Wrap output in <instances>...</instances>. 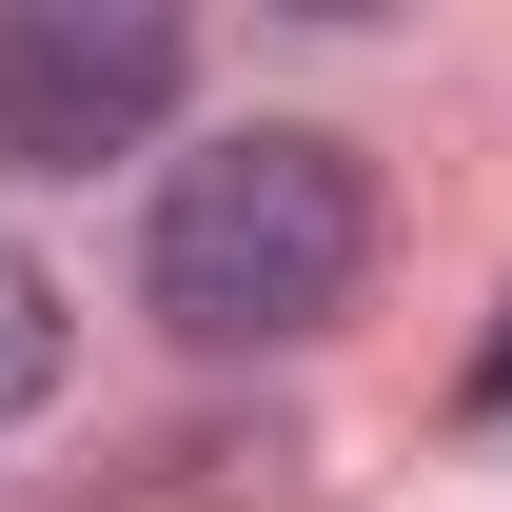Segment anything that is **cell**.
I'll return each instance as SVG.
<instances>
[{"label": "cell", "mask_w": 512, "mask_h": 512, "mask_svg": "<svg viewBox=\"0 0 512 512\" xmlns=\"http://www.w3.org/2000/svg\"><path fill=\"white\" fill-rule=\"evenodd\" d=\"M40 394H60V276H40V256L0 237V434H20Z\"/></svg>", "instance_id": "cell-3"}, {"label": "cell", "mask_w": 512, "mask_h": 512, "mask_svg": "<svg viewBox=\"0 0 512 512\" xmlns=\"http://www.w3.org/2000/svg\"><path fill=\"white\" fill-rule=\"evenodd\" d=\"M178 79H197V40L158 0H0V158L20 178L138 158V138L178 119Z\"/></svg>", "instance_id": "cell-2"}, {"label": "cell", "mask_w": 512, "mask_h": 512, "mask_svg": "<svg viewBox=\"0 0 512 512\" xmlns=\"http://www.w3.org/2000/svg\"><path fill=\"white\" fill-rule=\"evenodd\" d=\"M355 276H375V178L316 119L197 138L158 178V217H138V316L178 355H296V335L355 316Z\"/></svg>", "instance_id": "cell-1"}, {"label": "cell", "mask_w": 512, "mask_h": 512, "mask_svg": "<svg viewBox=\"0 0 512 512\" xmlns=\"http://www.w3.org/2000/svg\"><path fill=\"white\" fill-rule=\"evenodd\" d=\"M453 414H473V434H493V414H512V335H493V355H473V375H453Z\"/></svg>", "instance_id": "cell-4"}]
</instances>
